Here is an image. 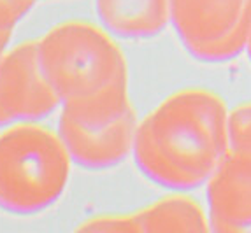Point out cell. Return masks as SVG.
Masks as SVG:
<instances>
[{
    "label": "cell",
    "instance_id": "obj_5",
    "mask_svg": "<svg viewBox=\"0 0 251 233\" xmlns=\"http://www.w3.org/2000/svg\"><path fill=\"white\" fill-rule=\"evenodd\" d=\"M137 125L134 107L104 123H81L60 114L58 135L72 163L86 170H107L132 154Z\"/></svg>",
    "mask_w": 251,
    "mask_h": 233
},
{
    "label": "cell",
    "instance_id": "obj_9",
    "mask_svg": "<svg viewBox=\"0 0 251 233\" xmlns=\"http://www.w3.org/2000/svg\"><path fill=\"white\" fill-rule=\"evenodd\" d=\"M83 232H118V233H139L134 214H109L97 216L79 225Z\"/></svg>",
    "mask_w": 251,
    "mask_h": 233
},
{
    "label": "cell",
    "instance_id": "obj_4",
    "mask_svg": "<svg viewBox=\"0 0 251 233\" xmlns=\"http://www.w3.org/2000/svg\"><path fill=\"white\" fill-rule=\"evenodd\" d=\"M60 105L39 63L37 42H21L0 56V113L7 125L39 121Z\"/></svg>",
    "mask_w": 251,
    "mask_h": 233
},
{
    "label": "cell",
    "instance_id": "obj_3",
    "mask_svg": "<svg viewBox=\"0 0 251 233\" xmlns=\"http://www.w3.org/2000/svg\"><path fill=\"white\" fill-rule=\"evenodd\" d=\"M37 56L62 105L128 86V67L105 28L65 21L37 39Z\"/></svg>",
    "mask_w": 251,
    "mask_h": 233
},
{
    "label": "cell",
    "instance_id": "obj_10",
    "mask_svg": "<svg viewBox=\"0 0 251 233\" xmlns=\"http://www.w3.org/2000/svg\"><path fill=\"white\" fill-rule=\"evenodd\" d=\"M37 0H0V30L14 32V26L20 23Z\"/></svg>",
    "mask_w": 251,
    "mask_h": 233
},
{
    "label": "cell",
    "instance_id": "obj_12",
    "mask_svg": "<svg viewBox=\"0 0 251 233\" xmlns=\"http://www.w3.org/2000/svg\"><path fill=\"white\" fill-rule=\"evenodd\" d=\"M4 126H7V121H5L4 114L0 113V128H4Z\"/></svg>",
    "mask_w": 251,
    "mask_h": 233
},
{
    "label": "cell",
    "instance_id": "obj_2",
    "mask_svg": "<svg viewBox=\"0 0 251 233\" xmlns=\"http://www.w3.org/2000/svg\"><path fill=\"white\" fill-rule=\"evenodd\" d=\"M72 160L58 132L35 121L0 132V210L34 216L53 207L71 177Z\"/></svg>",
    "mask_w": 251,
    "mask_h": 233
},
{
    "label": "cell",
    "instance_id": "obj_11",
    "mask_svg": "<svg viewBox=\"0 0 251 233\" xmlns=\"http://www.w3.org/2000/svg\"><path fill=\"white\" fill-rule=\"evenodd\" d=\"M11 37H13V32H4V30H0V56L7 51Z\"/></svg>",
    "mask_w": 251,
    "mask_h": 233
},
{
    "label": "cell",
    "instance_id": "obj_6",
    "mask_svg": "<svg viewBox=\"0 0 251 233\" xmlns=\"http://www.w3.org/2000/svg\"><path fill=\"white\" fill-rule=\"evenodd\" d=\"M235 0H171V21L202 58H218L234 46Z\"/></svg>",
    "mask_w": 251,
    "mask_h": 233
},
{
    "label": "cell",
    "instance_id": "obj_7",
    "mask_svg": "<svg viewBox=\"0 0 251 233\" xmlns=\"http://www.w3.org/2000/svg\"><path fill=\"white\" fill-rule=\"evenodd\" d=\"M97 14L109 33L150 39L171 21V0H95Z\"/></svg>",
    "mask_w": 251,
    "mask_h": 233
},
{
    "label": "cell",
    "instance_id": "obj_8",
    "mask_svg": "<svg viewBox=\"0 0 251 233\" xmlns=\"http://www.w3.org/2000/svg\"><path fill=\"white\" fill-rule=\"evenodd\" d=\"M139 233L151 232H192L204 230L199 207L183 196H167L134 212Z\"/></svg>",
    "mask_w": 251,
    "mask_h": 233
},
{
    "label": "cell",
    "instance_id": "obj_1",
    "mask_svg": "<svg viewBox=\"0 0 251 233\" xmlns=\"http://www.w3.org/2000/svg\"><path fill=\"white\" fill-rule=\"evenodd\" d=\"M223 146L220 104L204 92H179L139 121L132 154L148 181L184 189L213 172Z\"/></svg>",
    "mask_w": 251,
    "mask_h": 233
}]
</instances>
